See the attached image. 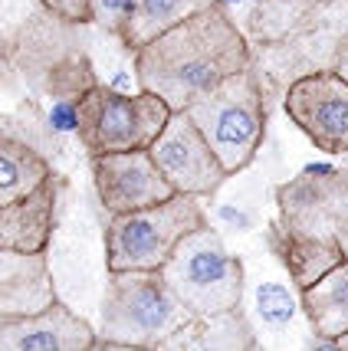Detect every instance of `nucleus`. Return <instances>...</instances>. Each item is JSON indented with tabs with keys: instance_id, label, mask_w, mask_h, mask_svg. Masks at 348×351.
<instances>
[{
	"instance_id": "8",
	"label": "nucleus",
	"mask_w": 348,
	"mask_h": 351,
	"mask_svg": "<svg viewBox=\"0 0 348 351\" xmlns=\"http://www.w3.org/2000/svg\"><path fill=\"white\" fill-rule=\"evenodd\" d=\"M76 135L89 154L148 148L171 115V108L152 92L125 95L112 86H89L76 99Z\"/></svg>"
},
{
	"instance_id": "19",
	"label": "nucleus",
	"mask_w": 348,
	"mask_h": 351,
	"mask_svg": "<svg viewBox=\"0 0 348 351\" xmlns=\"http://www.w3.org/2000/svg\"><path fill=\"white\" fill-rule=\"evenodd\" d=\"M40 10V0H0V43L16 40Z\"/></svg>"
},
{
	"instance_id": "7",
	"label": "nucleus",
	"mask_w": 348,
	"mask_h": 351,
	"mask_svg": "<svg viewBox=\"0 0 348 351\" xmlns=\"http://www.w3.org/2000/svg\"><path fill=\"white\" fill-rule=\"evenodd\" d=\"M207 214L194 194H171L161 204L112 214L106 230L108 269H161L191 230L204 227Z\"/></svg>"
},
{
	"instance_id": "3",
	"label": "nucleus",
	"mask_w": 348,
	"mask_h": 351,
	"mask_svg": "<svg viewBox=\"0 0 348 351\" xmlns=\"http://www.w3.org/2000/svg\"><path fill=\"white\" fill-rule=\"evenodd\" d=\"M348 33V0H257L246 16L253 66L263 79L332 69L335 49Z\"/></svg>"
},
{
	"instance_id": "13",
	"label": "nucleus",
	"mask_w": 348,
	"mask_h": 351,
	"mask_svg": "<svg viewBox=\"0 0 348 351\" xmlns=\"http://www.w3.org/2000/svg\"><path fill=\"white\" fill-rule=\"evenodd\" d=\"M62 178L49 174L30 194L0 207V250L14 253H40L49 246L56 230V200H60Z\"/></svg>"
},
{
	"instance_id": "23",
	"label": "nucleus",
	"mask_w": 348,
	"mask_h": 351,
	"mask_svg": "<svg viewBox=\"0 0 348 351\" xmlns=\"http://www.w3.org/2000/svg\"><path fill=\"white\" fill-rule=\"evenodd\" d=\"M49 122H53V128H60V132H76L79 128L76 102H60L56 108H49Z\"/></svg>"
},
{
	"instance_id": "2",
	"label": "nucleus",
	"mask_w": 348,
	"mask_h": 351,
	"mask_svg": "<svg viewBox=\"0 0 348 351\" xmlns=\"http://www.w3.org/2000/svg\"><path fill=\"white\" fill-rule=\"evenodd\" d=\"M272 256L303 292L348 256V171L309 165L276 187V220L266 227Z\"/></svg>"
},
{
	"instance_id": "9",
	"label": "nucleus",
	"mask_w": 348,
	"mask_h": 351,
	"mask_svg": "<svg viewBox=\"0 0 348 351\" xmlns=\"http://www.w3.org/2000/svg\"><path fill=\"white\" fill-rule=\"evenodd\" d=\"M283 108L318 152L348 154V82L335 69H316L286 86Z\"/></svg>"
},
{
	"instance_id": "22",
	"label": "nucleus",
	"mask_w": 348,
	"mask_h": 351,
	"mask_svg": "<svg viewBox=\"0 0 348 351\" xmlns=\"http://www.w3.org/2000/svg\"><path fill=\"white\" fill-rule=\"evenodd\" d=\"M40 7L62 23H73V27L92 23V0H40Z\"/></svg>"
},
{
	"instance_id": "4",
	"label": "nucleus",
	"mask_w": 348,
	"mask_h": 351,
	"mask_svg": "<svg viewBox=\"0 0 348 351\" xmlns=\"http://www.w3.org/2000/svg\"><path fill=\"white\" fill-rule=\"evenodd\" d=\"M191 312L171 295L158 269H108L95 348H161Z\"/></svg>"
},
{
	"instance_id": "5",
	"label": "nucleus",
	"mask_w": 348,
	"mask_h": 351,
	"mask_svg": "<svg viewBox=\"0 0 348 351\" xmlns=\"http://www.w3.org/2000/svg\"><path fill=\"white\" fill-rule=\"evenodd\" d=\"M184 112L207 138L224 174H240L257 158L266 135L263 76L257 73V66H246L217 82L213 89L200 92Z\"/></svg>"
},
{
	"instance_id": "18",
	"label": "nucleus",
	"mask_w": 348,
	"mask_h": 351,
	"mask_svg": "<svg viewBox=\"0 0 348 351\" xmlns=\"http://www.w3.org/2000/svg\"><path fill=\"white\" fill-rule=\"evenodd\" d=\"M161 348H253V338L240 322V308H233L213 319L184 322L178 332L161 341Z\"/></svg>"
},
{
	"instance_id": "6",
	"label": "nucleus",
	"mask_w": 348,
	"mask_h": 351,
	"mask_svg": "<svg viewBox=\"0 0 348 351\" xmlns=\"http://www.w3.org/2000/svg\"><path fill=\"white\" fill-rule=\"evenodd\" d=\"M158 273L171 295L191 312V319H213L243 306L246 292L243 263L207 223L191 230Z\"/></svg>"
},
{
	"instance_id": "16",
	"label": "nucleus",
	"mask_w": 348,
	"mask_h": 351,
	"mask_svg": "<svg viewBox=\"0 0 348 351\" xmlns=\"http://www.w3.org/2000/svg\"><path fill=\"white\" fill-rule=\"evenodd\" d=\"M211 3H217V0H135L119 40L125 43L128 53H135L138 46L154 40L158 33H165L167 27L181 23L187 16H194L197 10H204Z\"/></svg>"
},
{
	"instance_id": "17",
	"label": "nucleus",
	"mask_w": 348,
	"mask_h": 351,
	"mask_svg": "<svg viewBox=\"0 0 348 351\" xmlns=\"http://www.w3.org/2000/svg\"><path fill=\"white\" fill-rule=\"evenodd\" d=\"M49 174H53V168L36 148H30L20 138L0 135V207L30 194Z\"/></svg>"
},
{
	"instance_id": "21",
	"label": "nucleus",
	"mask_w": 348,
	"mask_h": 351,
	"mask_svg": "<svg viewBox=\"0 0 348 351\" xmlns=\"http://www.w3.org/2000/svg\"><path fill=\"white\" fill-rule=\"evenodd\" d=\"M257 306H259V315L266 322H286L292 319V312H296V302H292V295H289L283 286H263L257 295Z\"/></svg>"
},
{
	"instance_id": "11",
	"label": "nucleus",
	"mask_w": 348,
	"mask_h": 351,
	"mask_svg": "<svg viewBox=\"0 0 348 351\" xmlns=\"http://www.w3.org/2000/svg\"><path fill=\"white\" fill-rule=\"evenodd\" d=\"M92 181L99 204L108 214H128L161 204L171 194H178L167 178L158 171L148 148H132V152H108L92 154Z\"/></svg>"
},
{
	"instance_id": "1",
	"label": "nucleus",
	"mask_w": 348,
	"mask_h": 351,
	"mask_svg": "<svg viewBox=\"0 0 348 351\" xmlns=\"http://www.w3.org/2000/svg\"><path fill=\"white\" fill-rule=\"evenodd\" d=\"M132 56L138 89L158 95L171 112L187 108L200 92L253 66L246 33L230 20L220 0L167 27Z\"/></svg>"
},
{
	"instance_id": "26",
	"label": "nucleus",
	"mask_w": 348,
	"mask_h": 351,
	"mask_svg": "<svg viewBox=\"0 0 348 351\" xmlns=\"http://www.w3.org/2000/svg\"><path fill=\"white\" fill-rule=\"evenodd\" d=\"M220 3L227 7V3H243V0H220ZM250 3H257V0H250Z\"/></svg>"
},
{
	"instance_id": "24",
	"label": "nucleus",
	"mask_w": 348,
	"mask_h": 351,
	"mask_svg": "<svg viewBox=\"0 0 348 351\" xmlns=\"http://www.w3.org/2000/svg\"><path fill=\"white\" fill-rule=\"evenodd\" d=\"M332 69L338 73V76L348 82V33H345V40L338 43V49H335V60H332Z\"/></svg>"
},
{
	"instance_id": "10",
	"label": "nucleus",
	"mask_w": 348,
	"mask_h": 351,
	"mask_svg": "<svg viewBox=\"0 0 348 351\" xmlns=\"http://www.w3.org/2000/svg\"><path fill=\"white\" fill-rule=\"evenodd\" d=\"M148 154L154 158L158 171L165 174L167 184L178 194L211 197V194H217V187L227 181L213 148L207 145V138L200 135V128L184 108L167 115L161 132L148 145Z\"/></svg>"
},
{
	"instance_id": "12",
	"label": "nucleus",
	"mask_w": 348,
	"mask_h": 351,
	"mask_svg": "<svg viewBox=\"0 0 348 351\" xmlns=\"http://www.w3.org/2000/svg\"><path fill=\"white\" fill-rule=\"evenodd\" d=\"M95 328L60 299L40 312L0 319V351H89L95 348Z\"/></svg>"
},
{
	"instance_id": "14",
	"label": "nucleus",
	"mask_w": 348,
	"mask_h": 351,
	"mask_svg": "<svg viewBox=\"0 0 348 351\" xmlns=\"http://www.w3.org/2000/svg\"><path fill=\"white\" fill-rule=\"evenodd\" d=\"M56 302V286L49 276L46 250L14 253L0 250V319L30 315Z\"/></svg>"
},
{
	"instance_id": "15",
	"label": "nucleus",
	"mask_w": 348,
	"mask_h": 351,
	"mask_svg": "<svg viewBox=\"0 0 348 351\" xmlns=\"http://www.w3.org/2000/svg\"><path fill=\"white\" fill-rule=\"evenodd\" d=\"M303 315L322 341H335L348 328V256L299 292Z\"/></svg>"
},
{
	"instance_id": "20",
	"label": "nucleus",
	"mask_w": 348,
	"mask_h": 351,
	"mask_svg": "<svg viewBox=\"0 0 348 351\" xmlns=\"http://www.w3.org/2000/svg\"><path fill=\"white\" fill-rule=\"evenodd\" d=\"M132 3L135 0H92V23L119 36L128 14H132Z\"/></svg>"
},
{
	"instance_id": "25",
	"label": "nucleus",
	"mask_w": 348,
	"mask_h": 351,
	"mask_svg": "<svg viewBox=\"0 0 348 351\" xmlns=\"http://www.w3.org/2000/svg\"><path fill=\"white\" fill-rule=\"evenodd\" d=\"M335 348H345V351H348V328H345V332H342L338 338H335Z\"/></svg>"
}]
</instances>
